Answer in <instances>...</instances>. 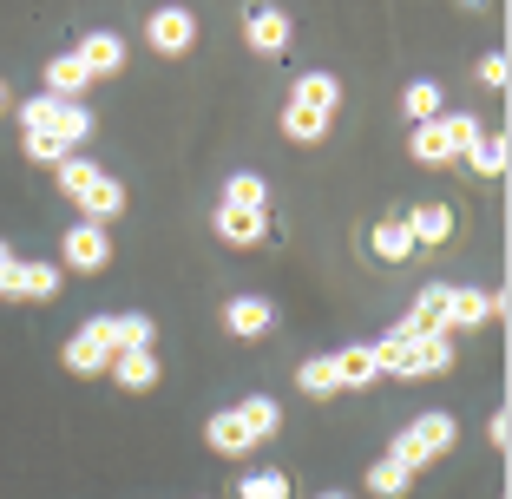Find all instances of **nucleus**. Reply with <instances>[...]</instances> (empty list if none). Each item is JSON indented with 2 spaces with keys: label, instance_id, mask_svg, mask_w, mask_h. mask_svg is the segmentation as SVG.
Returning <instances> with one entry per match:
<instances>
[{
  "label": "nucleus",
  "instance_id": "obj_1",
  "mask_svg": "<svg viewBox=\"0 0 512 499\" xmlns=\"http://www.w3.org/2000/svg\"><path fill=\"white\" fill-rule=\"evenodd\" d=\"M276 427H283V408H276L270 394H250V401H237V408H224V414L204 421V447L224 454V460H243L256 440H270Z\"/></svg>",
  "mask_w": 512,
  "mask_h": 499
},
{
  "label": "nucleus",
  "instance_id": "obj_2",
  "mask_svg": "<svg viewBox=\"0 0 512 499\" xmlns=\"http://www.w3.org/2000/svg\"><path fill=\"white\" fill-rule=\"evenodd\" d=\"M335 106H342V86H335V73H302L296 92H289V106H283V132L296 138V145H316V138L329 132Z\"/></svg>",
  "mask_w": 512,
  "mask_h": 499
},
{
  "label": "nucleus",
  "instance_id": "obj_3",
  "mask_svg": "<svg viewBox=\"0 0 512 499\" xmlns=\"http://www.w3.org/2000/svg\"><path fill=\"white\" fill-rule=\"evenodd\" d=\"M453 440H460V421H453V414H421V421H407L401 434H394L388 460L407 467V473H421V467H434V460L447 454Z\"/></svg>",
  "mask_w": 512,
  "mask_h": 499
},
{
  "label": "nucleus",
  "instance_id": "obj_4",
  "mask_svg": "<svg viewBox=\"0 0 512 499\" xmlns=\"http://www.w3.org/2000/svg\"><path fill=\"white\" fill-rule=\"evenodd\" d=\"M20 125H27V132L60 138V145H79V138L92 132V112L79 106V99H53V92H33L27 106H20Z\"/></svg>",
  "mask_w": 512,
  "mask_h": 499
},
{
  "label": "nucleus",
  "instance_id": "obj_5",
  "mask_svg": "<svg viewBox=\"0 0 512 499\" xmlns=\"http://www.w3.org/2000/svg\"><path fill=\"white\" fill-rule=\"evenodd\" d=\"M112 355H119V335H112V316H92L86 329L66 342V368L73 375H106Z\"/></svg>",
  "mask_w": 512,
  "mask_h": 499
},
{
  "label": "nucleus",
  "instance_id": "obj_6",
  "mask_svg": "<svg viewBox=\"0 0 512 499\" xmlns=\"http://www.w3.org/2000/svg\"><path fill=\"white\" fill-rule=\"evenodd\" d=\"M112 263V237H106V224H73L60 237V270H106Z\"/></svg>",
  "mask_w": 512,
  "mask_h": 499
},
{
  "label": "nucleus",
  "instance_id": "obj_7",
  "mask_svg": "<svg viewBox=\"0 0 512 499\" xmlns=\"http://www.w3.org/2000/svg\"><path fill=\"white\" fill-rule=\"evenodd\" d=\"M60 283H66L60 263L20 257V263H14V276H7V296H14V303H53V296H60Z\"/></svg>",
  "mask_w": 512,
  "mask_h": 499
},
{
  "label": "nucleus",
  "instance_id": "obj_8",
  "mask_svg": "<svg viewBox=\"0 0 512 499\" xmlns=\"http://www.w3.org/2000/svg\"><path fill=\"white\" fill-rule=\"evenodd\" d=\"M499 309H506L499 289H460V283H447V329H480V322H493Z\"/></svg>",
  "mask_w": 512,
  "mask_h": 499
},
{
  "label": "nucleus",
  "instance_id": "obj_9",
  "mask_svg": "<svg viewBox=\"0 0 512 499\" xmlns=\"http://www.w3.org/2000/svg\"><path fill=\"white\" fill-rule=\"evenodd\" d=\"M145 40L158 46V53H191L197 46V14L191 7H158V14L145 20Z\"/></svg>",
  "mask_w": 512,
  "mask_h": 499
},
{
  "label": "nucleus",
  "instance_id": "obj_10",
  "mask_svg": "<svg viewBox=\"0 0 512 499\" xmlns=\"http://www.w3.org/2000/svg\"><path fill=\"white\" fill-rule=\"evenodd\" d=\"M73 60L86 66V79H112V73H125V40L119 33H86L73 46Z\"/></svg>",
  "mask_w": 512,
  "mask_h": 499
},
{
  "label": "nucleus",
  "instance_id": "obj_11",
  "mask_svg": "<svg viewBox=\"0 0 512 499\" xmlns=\"http://www.w3.org/2000/svg\"><path fill=\"white\" fill-rule=\"evenodd\" d=\"M329 368H335V388H368V381H381L375 342H348V348H335Z\"/></svg>",
  "mask_w": 512,
  "mask_h": 499
},
{
  "label": "nucleus",
  "instance_id": "obj_12",
  "mask_svg": "<svg viewBox=\"0 0 512 499\" xmlns=\"http://www.w3.org/2000/svg\"><path fill=\"white\" fill-rule=\"evenodd\" d=\"M243 40H250V53H289V14L283 7H250Z\"/></svg>",
  "mask_w": 512,
  "mask_h": 499
},
{
  "label": "nucleus",
  "instance_id": "obj_13",
  "mask_svg": "<svg viewBox=\"0 0 512 499\" xmlns=\"http://www.w3.org/2000/svg\"><path fill=\"white\" fill-rule=\"evenodd\" d=\"M217 237L230 250H250V243L270 237V211H237V204H217Z\"/></svg>",
  "mask_w": 512,
  "mask_h": 499
},
{
  "label": "nucleus",
  "instance_id": "obj_14",
  "mask_svg": "<svg viewBox=\"0 0 512 499\" xmlns=\"http://www.w3.org/2000/svg\"><path fill=\"white\" fill-rule=\"evenodd\" d=\"M407 335H453L447 329V283H427L421 296H414V309L401 316Z\"/></svg>",
  "mask_w": 512,
  "mask_h": 499
},
{
  "label": "nucleus",
  "instance_id": "obj_15",
  "mask_svg": "<svg viewBox=\"0 0 512 499\" xmlns=\"http://www.w3.org/2000/svg\"><path fill=\"white\" fill-rule=\"evenodd\" d=\"M276 309L263 303V296H237V303H224V329L237 335V342H256V335H270Z\"/></svg>",
  "mask_w": 512,
  "mask_h": 499
},
{
  "label": "nucleus",
  "instance_id": "obj_16",
  "mask_svg": "<svg viewBox=\"0 0 512 499\" xmlns=\"http://www.w3.org/2000/svg\"><path fill=\"white\" fill-rule=\"evenodd\" d=\"M73 204L86 211V224H106V217H119V211H125V184L112 178V171H99V178H92L86 191L73 197Z\"/></svg>",
  "mask_w": 512,
  "mask_h": 499
},
{
  "label": "nucleus",
  "instance_id": "obj_17",
  "mask_svg": "<svg viewBox=\"0 0 512 499\" xmlns=\"http://www.w3.org/2000/svg\"><path fill=\"white\" fill-rule=\"evenodd\" d=\"M106 375H119L125 394H145V388H158V355H151V348H119Z\"/></svg>",
  "mask_w": 512,
  "mask_h": 499
},
{
  "label": "nucleus",
  "instance_id": "obj_18",
  "mask_svg": "<svg viewBox=\"0 0 512 499\" xmlns=\"http://www.w3.org/2000/svg\"><path fill=\"white\" fill-rule=\"evenodd\" d=\"M401 224H407V237H414V250H421V243H434V250H440V243L453 237V211H447V204H414Z\"/></svg>",
  "mask_w": 512,
  "mask_h": 499
},
{
  "label": "nucleus",
  "instance_id": "obj_19",
  "mask_svg": "<svg viewBox=\"0 0 512 499\" xmlns=\"http://www.w3.org/2000/svg\"><path fill=\"white\" fill-rule=\"evenodd\" d=\"M407 152H414V165H453V145H447V132H440V119L414 125V138H407Z\"/></svg>",
  "mask_w": 512,
  "mask_h": 499
},
{
  "label": "nucleus",
  "instance_id": "obj_20",
  "mask_svg": "<svg viewBox=\"0 0 512 499\" xmlns=\"http://www.w3.org/2000/svg\"><path fill=\"white\" fill-rule=\"evenodd\" d=\"M86 86H92V79H86V66H79L73 53H60V60H46V92H53V99H79Z\"/></svg>",
  "mask_w": 512,
  "mask_h": 499
},
{
  "label": "nucleus",
  "instance_id": "obj_21",
  "mask_svg": "<svg viewBox=\"0 0 512 499\" xmlns=\"http://www.w3.org/2000/svg\"><path fill=\"white\" fill-rule=\"evenodd\" d=\"M224 204H237V211H270V184L256 178V171H237V178L224 184Z\"/></svg>",
  "mask_w": 512,
  "mask_h": 499
},
{
  "label": "nucleus",
  "instance_id": "obj_22",
  "mask_svg": "<svg viewBox=\"0 0 512 499\" xmlns=\"http://www.w3.org/2000/svg\"><path fill=\"white\" fill-rule=\"evenodd\" d=\"M296 388L309 394V401H329V394H342V388H335V368H329V355H309V362L296 368Z\"/></svg>",
  "mask_w": 512,
  "mask_h": 499
},
{
  "label": "nucleus",
  "instance_id": "obj_23",
  "mask_svg": "<svg viewBox=\"0 0 512 499\" xmlns=\"http://www.w3.org/2000/svg\"><path fill=\"white\" fill-rule=\"evenodd\" d=\"M460 158H473V171H480V178H499V171H506V138H499V132H480Z\"/></svg>",
  "mask_w": 512,
  "mask_h": 499
},
{
  "label": "nucleus",
  "instance_id": "obj_24",
  "mask_svg": "<svg viewBox=\"0 0 512 499\" xmlns=\"http://www.w3.org/2000/svg\"><path fill=\"white\" fill-rule=\"evenodd\" d=\"M375 257H381V263H407V257H414V237H407V224H401V217L375 224Z\"/></svg>",
  "mask_w": 512,
  "mask_h": 499
},
{
  "label": "nucleus",
  "instance_id": "obj_25",
  "mask_svg": "<svg viewBox=\"0 0 512 499\" xmlns=\"http://www.w3.org/2000/svg\"><path fill=\"white\" fill-rule=\"evenodd\" d=\"M407 480H414V473L394 467V460H375V467H368V493L375 499H407Z\"/></svg>",
  "mask_w": 512,
  "mask_h": 499
},
{
  "label": "nucleus",
  "instance_id": "obj_26",
  "mask_svg": "<svg viewBox=\"0 0 512 499\" xmlns=\"http://www.w3.org/2000/svg\"><path fill=\"white\" fill-rule=\"evenodd\" d=\"M401 112H407L414 125L440 119V86H434V79H414V86H407V99H401Z\"/></svg>",
  "mask_w": 512,
  "mask_h": 499
},
{
  "label": "nucleus",
  "instance_id": "obj_27",
  "mask_svg": "<svg viewBox=\"0 0 512 499\" xmlns=\"http://www.w3.org/2000/svg\"><path fill=\"white\" fill-rule=\"evenodd\" d=\"M112 335H119V348H151L158 342V322L132 309V316H112Z\"/></svg>",
  "mask_w": 512,
  "mask_h": 499
},
{
  "label": "nucleus",
  "instance_id": "obj_28",
  "mask_svg": "<svg viewBox=\"0 0 512 499\" xmlns=\"http://www.w3.org/2000/svg\"><path fill=\"white\" fill-rule=\"evenodd\" d=\"M53 178H60V191H66V197H79L92 178H99V165H92V158H60V165H53Z\"/></svg>",
  "mask_w": 512,
  "mask_h": 499
},
{
  "label": "nucleus",
  "instance_id": "obj_29",
  "mask_svg": "<svg viewBox=\"0 0 512 499\" xmlns=\"http://www.w3.org/2000/svg\"><path fill=\"white\" fill-rule=\"evenodd\" d=\"M440 132H447V145H453V158H460V152H467V145H473V138H480V132H486V125H480V119H473V112H447V119H440Z\"/></svg>",
  "mask_w": 512,
  "mask_h": 499
},
{
  "label": "nucleus",
  "instance_id": "obj_30",
  "mask_svg": "<svg viewBox=\"0 0 512 499\" xmlns=\"http://www.w3.org/2000/svg\"><path fill=\"white\" fill-rule=\"evenodd\" d=\"M237 499H289V473H250L237 486Z\"/></svg>",
  "mask_w": 512,
  "mask_h": 499
},
{
  "label": "nucleus",
  "instance_id": "obj_31",
  "mask_svg": "<svg viewBox=\"0 0 512 499\" xmlns=\"http://www.w3.org/2000/svg\"><path fill=\"white\" fill-rule=\"evenodd\" d=\"M480 86L506 92V53H486V60H480Z\"/></svg>",
  "mask_w": 512,
  "mask_h": 499
},
{
  "label": "nucleus",
  "instance_id": "obj_32",
  "mask_svg": "<svg viewBox=\"0 0 512 499\" xmlns=\"http://www.w3.org/2000/svg\"><path fill=\"white\" fill-rule=\"evenodd\" d=\"M14 263H20V257L7 250V243H0V296H7V276H14Z\"/></svg>",
  "mask_w": 512,
  "mask_h": 499
},
{
  "label": "nucleus",
  "instance_id": "obj_33",
  "mask_svg": "<svg viewBox=\"0 0 512 499\" xmlns=\"http://www.w3.org/2000/svg\"><path fill=\"white\" fill-rule=\"evenodd\" d=\"M0 112H7V79H0Z\"/></svg>",
  "mask_w": 512,
  "mask_h": 499
},
{
  "label": "nucleus",
  "instance_id": "obj_34",
  "mask_svg": "<svg viewBox=\"0 0 512 499\" xmlns=\"http://www.w3.org/2000/svg\"><path fill=\"white\" fill-rule=\"evenodd\" d=\"M322 499H348V493H322Z\"/></svg>",
  "mask_w": 512,
  "mask_h": 499
}]
</instances>
